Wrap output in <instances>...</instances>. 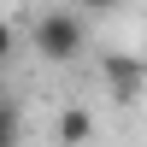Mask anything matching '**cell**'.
Segmentation results:
<instances>
[{
    "label": "cell",
    "instance_id": "6da1fadb",
    "mask_svg": "<svg viewBox=\"0 0 147 147\" xmlns=\"http://www.w3.org/2000/svg\"><path fill=\"white\" fill-rule=\"evenodd\" d=\"M30 47L47 59V65H71V59H82V47H88V18H82L77 6L41 12V18L30 24Z\"/></svg>",
    "mask_w": 147,
    "mask_h": 147
},
{
    "label": "cell",
    "instance_id": "3957f363",
    "mask_svg": "<svg viewBox=\"0 0 147 147\" xmlns=\"http://www.w3.org/2000/svg\"><path fill=\"white\" fill-rule=\"evenodd\" d=\"M94 141V112L88 106H59V147H88Z\"/></svg>",
    "mask_w": 147,
    "mask_h": 147
},
{
    "label": "cell",
    "instance_id": "7a4b0ae2",
    "mask_svg": "<svg viewBox=\"0 0 147 147\" xmlns=\"http://www.w3.org/2000/svg\"><path fill=\"white\" fill-rule=\"evenodd\" d=\"M100 77H106V94H112L118 106H129V100H141V88H147V59L141 53H106Z\"/></svg>",
    "mask_w": 147,
    "mask_h": 147
},
{
    "label": "cell",
    "instance_id": "277c9868",
    "mask_svg": "<svg viewBox=\"0 0 147 147\" xmlns=\"http://www.w3.org/2000/svg\"><path fill=\"white\" fill-rule=\"evenodd\" d=\"M0 147H24V112L12 94H0Z\"/></svg>",
    "mask_w": 147,
    "mask_h": 147
},
{
    "label": "cell",
    "instance_id": "5b68a950",
    "mask_svg": "<svg viewBox=\"0 0 147 147\" xmlns=\"http://www.w3.org/2000/svg\"><path fill=\"white\" fill-rule=\"evenodd\" d=\"M12 53H18V30H12V18H0V71H6Z\"/></svg>",
    "mask_w": 147,
    "mask_h": 147
},
{
    "label": "cell",
    "instance_id": "8992f818",
    "mask_svg": "<svg viewBox=\"0 0 147 147\" xmlns=\"http://www.w3.org/2000/svg\"><path fill=\"white\" fill-rule=\"evenodd\" d=\"M112 6H118V0H77L82 18H100V12H112Z\"/></svg>",
    "mask_w": 147,
    "mask_h": 147
}]
</instances>
